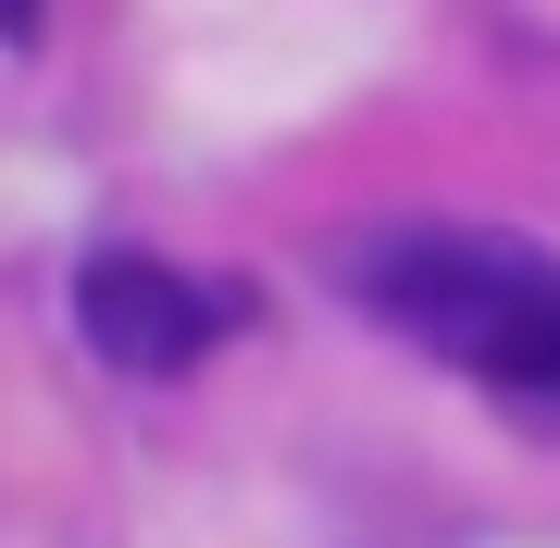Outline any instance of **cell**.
<instances>
[{"mask_svg":"<svg viewBox=\"0 0 560 548\" xmlns=\"http://www.w3.org/2000/svg\"><path fill=\"white\" fill-rule=\"evenodd\" d=\"M38 38V0H0V50H25Z\"/></svg>","mask_w":560,"mask_h":548,"instance_id":"3957f363","label":"cell"},{"mask_svg":"<svg viewBox=\"0 0 560 548\" xmlns=\"http://www.w3.org/2000/svg\"><path fill=\"white\" fill-rule=\"evenodd\" d=\"M75 337L113 374H187L224 337V300L200 275L150 263V249H101V263H75Z\"/></svg>","mask_w":560,"mask_h":548,"instance_id":"7a4b0ae2","label":"cell"},{"mask_svg":"<svg viewBox=\"0 0 560 548\" xmlns=\"http://www.w3.org/2000/svg\"><path fill=\"white\" fill-rule=\"evenodd\" d=\"M349 300L448 374L499 386L523 424L560 436V263L499 224H386L349 249Z\"/></svg>","mask_w":560,"mask_h":548,"instance_id":"6da1fadb","label":"cell"}]
</instances>
